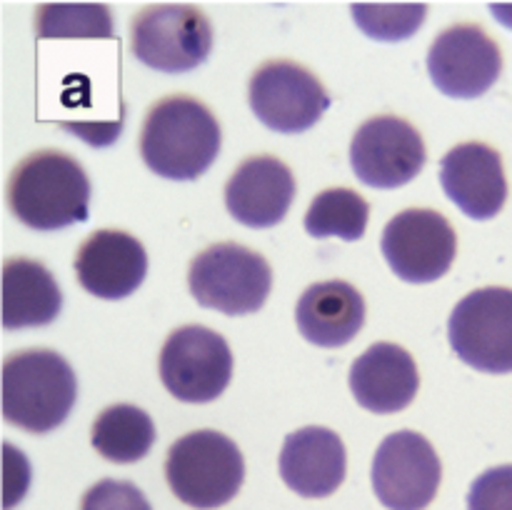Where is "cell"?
<instances>
[{
  "label": "cell",
  "mask_w": 512,
  "mask_h": 510,
  "mask_svg": "<svg viewBox=\"0 0 512 510\" xmlns=\"http://www.w3.org/2000/svg\"><path fill=\"white\" fill-rule=\"evenodd\" d=\"M220 125L200 100L170 95L145 115L140 155L155 175L168 180H195L220 153Z\"/></svg>",
  "instance_id": "cell-1"
},
{
  "label": "cell",
  "mask_w": 512,
  "mask_h": 510,
  "mask_svg": "<svg viewBox=\"0 0 512 510\" xmlns=\"http://www.w3.org/2000/svg\"><path fill=\"white\" fill-rule=\"evenodd\" d=\"M15 218L33 230H60L88 220L90 180L83 165L60 150H38L15 165L8 183Z\"/></svg>",
  "instance_id": "cell-2"
},
{
  "label": "cell",
  "mask_w": 512,
  "mask_h": 510,
  "mask_svg": "<svg viewBox=\"0 0 512 510\" xmlns=\"http://www.w3.org/2000/svg\"><path fill=\"white\" fill-rule=\"evenodd\" d=\"M78 380L55 350H20L3 363V415L28 433H50L68 420Z\"/></svg>",
  "instance_id": "cell-3"
},
{
  "label": "cell",
  "mask_w": 512,
  "mask_h": 510,
  "mask_svg": "<svg viewBox=\"0 0 512 510\" xmlns=\"http://www.w3.org/2000/svg\"><path fill=\"white\" fill-rule=\"evenodd\" d=\"M175 498L198 510H215L238 495L245 460L238 445L218 430H195L175 440L165 460Z\"/></svg>",
  "instance_id": "cell-4"
},
{
  "label": "cell",
  "mask_w": 512,
  "mask_h": 510,
  "mask_svg": "<svg viewBox=\"0 0 512 510\" xmlns=\"http://www.w3.org/2000/svg\"><path fill=\"white\" fill-rule=\"evenodd\" d=\"M188 285L203 308L225 315H248L268 300L273 270L263 255L245 245L215 243L193 258Z\"/></svg>",
  "instance_id": "cell-5"
},
{
  "label": "cell",
  "mask_w": 512,
  "mask_h": 510,
  "mask_svg": "<svg viewBox=\"0 0 512 510\" xmlns=\"http://www.w3.org/2000/svg\"><path fill=\"white\" fill-rule=\"evenodd\" d=\"M213 50V28L195 5H150L133 20V55L160 73H188Z\"/></svg>",
  "instance_id": "cell-6"
},
{
  "label": "cell",
  "mask_w": 512,
  "mask_h": 510,
  "mask_svg": "<svg viewBox=\"0 0 512 510\" xmlns=\"http://www.w3.org/2000/svg\"><path fill=\"white\" fill-rule=\"evenodd\" d=\"M160 380L183 403H210L220 398L233 375V353L215 330L185 325L170 333L160 350Z\"/></svg>",
  "instance_id": "cell-7"
},
{
  "label": "cell",
  "mask_w": 512,
  "mask_h": 510,
  "mask_svg": "<svg viewBox=\"0 0 512 510\" xmlns=\"http://www.w3.org/2000/svg\"><path fill=\"white\" fill-rule=\"evenodd\" d=\"M450 345L480 373H512V290L480 288L455 305Z\"/></svg>",
  "instance_id": "cell-8"
},
{
  "label": "cell",
  "mask_w": 512,
  "mask_h": 510,
  "mask_svg": "<svg viewBox=\"0 0 512 510\" xmlns=\"http://www.w3.org/2000/svg\"><path fill=\"white\" fill-rule=\"evenodd\" d=\"M248 98L255 118L265 128L288 135L313 128L330 108V95L323 83L290 60H268L260 65L250 78Z\"/></svg>",
  "instance_id": "cell-9"
},
{
  "label": "cell",
  "mask_w": 512,
  "mask_h": 510,
  "mask_svg": "<svg viewBox=\"0 0 512 510\" xmlns=\"http://www.w3.org/2000/svg\"><path fill=\"white\" fill-rule=\"evenodd\" d=\"M380 248L400 280L433 283L453 265L458 238L453 225L438 210L410 208L385 225Z\"/></svg>",
  "instance_id": "cell-10"
},
{
  "label": "cell",
  "mask_w": 512,
  "mask_h": 510,
  "mask_svg": "<svg viewBox=\"0 0 512 510\" xmlns=\"http://www.w3.org/2000/svg\"><path fill=\"white\" fill-rule=\"evenodd\" d=\"M443 468L428 438L400 430L380 443L373 460V490L388 510H425L440 488Z\"/></svg>",
  "instance_id": "cell-11"
},
{
  "label": "cell",
  "mask_w": 512,
  "mask_h": 510,
  "mask_svg": "<svg viewBox=\"0 0 512 510\" xmlns=\"http://www.w3.org/2000/svg\"><path fill=\"white\" fill-rule=\"evenodd\" d=\"M503 55L480 25L458 23L435 38L428 53V73L448 98L473 100L488 93L500 78Z\"/></svg>",
  "instance_id": "cell-12"
},
{
  "label": "cell",
  "mask_w": 512,
  "mask_h": 510,
  "mask_svg": "<svg viewBox=\"0 0 512 510\" xmlns=\"http://www.w3.org/2000/svg\"><path fill=\"white\" fill-rule=\"evenodd\" d=\"M423 135L403 118L378 115L358 128L350 143V163L355 175L370 188L393 190L410 183L423 170Z\"/></svg>",
  "instance_id": "cell-13"
},
{
  "label": "cell",
  "mask_w": 512,
  "mask_h": 510,
  "mask_svg": "<svg viewBox=\"0 0 512 510\" xmlns=\"http://www.w3.org/2000/svg\"><path fill=\"white\" fill-rule=\"evenodd\" d=\"M145 273L148 253L125 230H95L75 255L78 283L100 300L128 298L140 288Z\"/></svg>",
  "instance_id": "cell-14"
},
{
  "label": "cell",
  "mask_w": 512,
  "mask_h": 510,
  "mask_svg": "<svg viewBox=\"0 0 512 510\" xmlns=\"http://www.w3.org/2000/svg\"><path fill=\"white\" fill-rule=\"evenodd\" d=\"M445 195L473 220H490L508 200L503 158L485 143L455 145L440 163Z\"/></svg>",
  "instance_id": "cell-15"
},
{
  "label": "cell",
  "mask_w": 512,
  "mask_h": 510,
  "mask_svg": "<svg viewBox=\"0 0 512 510\" xmlns=\"http://www.w3.org/2000/svg\"><path fill=\"white\" fill-rule=\"evenodd\" d=\"M295 198V178L283 160L253 155L225 185V208L248 228H273L288 215Z\"/></svg>",
  "instance_id": "cell-16"
},
{
  "label": "cell",
  "mask_w": 512,
  "mask_h": 510,
  "mask_svg": "<svg viewBox=\"0 0 512 510\" xmlns=\"http://www.w3.org/2000/svg\"><path fill=\"white\" fill-rule=\"evenodd\" d=\"M345 445L328 428H300L285 438L280 450V478L303 498H328L345 480Z\"/></svg>",
  "instance_id": "cell-17"
},
{
  "label": "cell",
  "mask_w": 512,
  "mask_h": 510,
  "mask_svg": "<svg viewBox=\"0 0 512 510\" xmlns=\"http://www.w3.org/2000/svg\"><path fill=\"white\" fill-rule=\"evenodd\" d=\"M420 375L413 355L395 343H375L350 368V390L370 413H398L413 403Z\"/></svg>",
  "instance_id": "cell-18"
},
{
  "label": "cell",
  "mask_w": 512,
  "mask_h": 510,
  "mask_svg": "<svg viewBox=\"0 0 512 510\" xmlns=\"http://www.w3.org/2000/svg\"><path fill=\"white\" fill-rule=\"evenodd\" d=\"M295 320L308 343L340 348L360 333L365 323V300L345 280H323L300 295Z\"/></svg>",
  "instance_id": "cell-19"
},
{
  "label": "cell",
  "mask_w": 512,
  "mask_h": 510,
  "mask_svg": "<svg viewBox=\"0 0 512 510\" xmlns=\"http://www.w3.org/2000/svg\"><path fill=\"white\" fill-rule=\"evenodd\" d=\"M63 295L53 273L38 260L10 258L3 265V325L40 328L58 318Z\"/></svg>",
  "instance_id": "cell-20"
},
{
  "label": "cell",
  "mask_w": 512,
  "mask_h": 510,
  "mask_svg": "<svg viewBox=\"0 0 512 510\" xmlns=\"http://www.w3.org/2000/svg\"><path fill=\"white\" fill-rule=\"evenodd\" d=\"M90 440L93 448L110 463H138L155 443L153 418L138 405H110L95 418Z\"/></svg>",
  "instance_id": "cell-21"
},
{
  "label": "cell",
  "mask_w": 512,
  "mask_h": 510,
  "mask_svg": "<svg viewBox=\"0 0 512 510\" xmlns=\"http://www.w3.org/2000/svg\"><path fill=\"white\" fill-rule=\"evenodd\" d=\"M370 208L363 195L350 188H330L313 198L305 213V230L313 238L360 240L368 228Z\"/></svg>",
  "instance_id": "cell-22"
},
{
  "label": "cell",
  "mask_w": 512,
  "mask_h": 510,
  "mask_svg": "<svg viewBox=\"0 0 512 510\" xmlns=\"http://www.w3.org/2000/svg\"><path fill=\"white\" fill-rule=\"evenodd\" d=\"M350 13L365 35L385 43H398L423 25L428 5H353Z\"/></svg>",
  "instance_id": "cell-23"
},
{
  "label": "cell",
  "mask_w": 512,
  "mask_h": 510,
  "mask_svg": "<svg viewBox=\"0 0 512 510\" xmlns=\"http://www.w3.org/2000/svg\"><path fill=\"white\" fill-rule=\"evenodd\" d=\"M38 33L110 38L113 23H110L108 8H55V5H48V8L38 10Z\"/></svg>",
  "instance_id": "cell-24"
},
{
  "label": "cell",
  "mask_w": 512,
  "mask_h": 510,
  "mask_svg": "<svg viewBox=\"0 0 512 510\" xmlns=\"http://www.w3.org/2000/svg\"><path fill=\"white\" fill-rule=\"evenodd\" d=\"M80 510H153L138 485L128 480H100L83 495Z\"/></svg>",
  "instance_id": "cell-25"
},
{
  "label": "cell",
  "mask_w": 512,
  "mask_h": 510,
  "mask_svg": "<svg viewBox=\"0 0 512 510\" xmlns=\"http://www.w3.org/2000/svg\"><path fill=\"white\" fill-rule=\"evenodd\" d=\"M468 510H512V465L490 468L475 478Z\"/></svg>",
  "instance_id": "cell-26"
}]
</instances>
